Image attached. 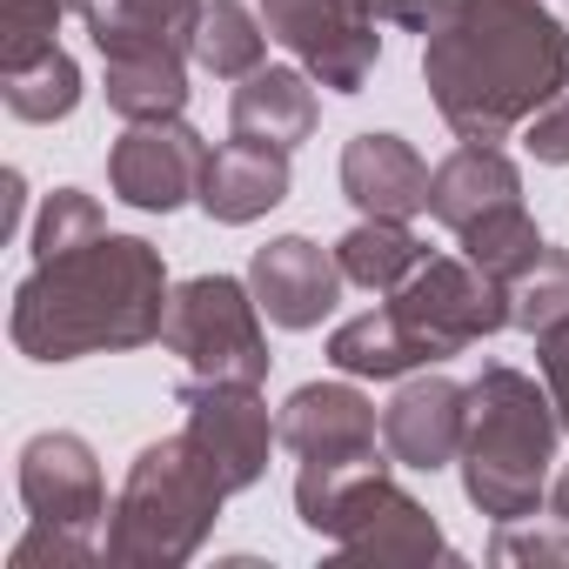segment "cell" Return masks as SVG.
I'll list each match as a JSON object with an SVG mask.
<instances>
[{"mask_svg":"<svg viewBox=\"0 0 569 569\" xmlns=\"http://www.w3.org/2000/svg\"><path fill=\"white\" fill-rule=\"evenodd\" d=\"M362 8H369L376 21H389V28H416V34H429V21L442 14V0H362Z\"/></svg>","mask_w":569,"mask_h":569,"instance_id":"f546056e","label":"cell"},{"mask_svg":"<svg viewBox=\"0 0 569 569\" xmlns=\"http://www.w3.org/2000/svg\"><path fill=\"white\" fill-rule=\"evenodd\" d=\"M161 342L208 382H268V336H261V302L234 274H194L168 302Z\"/></svg>","mask_w":569,"mask_h":569,"instance_id":"8992f818","label":"cell"},{"mask_svg":"<svg viewBox=\"0 0 569 569\" xmlns=\"http://www.w3.org/2000/svg\"><path fill=\"white\" fill-rule=\"evenodd\" d=\"M329 362L342 376H409V369H429L436 349L396 316V302H382V309H369L329 336Z\"/></svg>","mask_w":569,"mask_h":569,"instance_id":"d6986e66","label":"cell"},{"mask_svg":"<svg viewBox=\"0 0 569 569\" xmlns=\"http://www.w3.org/2000/svg\"><path fill=\"white\" fill-rule=\"evenodd\" d=\"M429 174L436 168L402 134H356L342 148V194L376 221H409L416 208H429Z\"/></svg>","mask_w":569,"mask_h":569,"instance_id":"9a60e30c","label":"cell"},{"mask_svg":"<svg viewBox=\"0 0 569 569\" xmlns=\"http://www.w3.org/2000/svg\"><path fill=\"white\" fill-rule=\"evenodd\" d=\"M94 234H101V201L81 194V188H54L48 208H41V228H34V261L68 254V248H81Z\"/></svg>","mask_w":569,"mask_h":569,"instance_id":"484cf974","label":"cell"},{"mask_svg":"<svg viewBox=\"0 0 569 569\" xmlns=\"http://www.w3.org/2000/svg\"><path fill=\"white\" fill-rule=\"evenodd\" d=\"M549 516H556V522L569 529V469H562V476L549 482Z\"/></svg>","mask_w":569,"mask_h":569,"instance_id":"4dcf8cb0","label":"cell"},{"mask_svg":"<svg viewBox=\"0 0 569 569\" xmlns=\"http://www.w3.org/2000/svg\"><path fill=\"white\" fill-rule=\"evenodd\" d=\"M342 281H349L342 261L329 248H316L309 234H281V241L254 248V261H248V289L274 329H316L342 302Z\"/></svg>","mask_w":569,"mask_h":569,"instance_id":"4fadbf2b","label":"cell"},{"mask_svg":"<svg viewBox=\"0 0 569 569\" xmlns=\"http://www.w3.org/2000/svg\"><path fill=\"white\" fill-rule=\"evenodd\" d=\"M509 201H522V174H516V161L496 141H462L429 174V214L442 228H456V234L469 221H482L489 208H509Z\"/></svg>","mask_w":569,"mask_h":569,"instance_id":"e0dca14e","label":"cell"},{"mask_svg":"<svg viewBox=\"0 0 569 569\" xmlns=\"http://www.w3.org/2000/svg\"><path fill=\"white\" fill-rule=\"evenodd\" d=\"M41 562H61V569H81V562H94V542L88 536H74V529H54V522H34L21 542H14V556H8V569H41Z\"/></svg>","mask_w":569,"mask_h":569,"instance_id":"4316f807","label":"cell"},{"mask_svg":"<svg viewBox=\"0 0 569 569\" xmlns=\"http://www.w3.org/2000/svg\"><path fill=\"white\" fill-rule=\"evenodd\" d=\"M268 54V21H254L241 0H208L194 21V61L221 81H248Z\"/></svg>","mask_w":569,"mask_h":569,"instance_id":"44dd1931","label":"cell"},{"mask_svg":"<svg viewBox=\"0 0 569 569\" xmlns=\"http://www.w3.org/2000/svg\"><path fill=\"white\" fill-rule=\"evenodd\" d=\"M336 261H342V274L356 281V289L396 296L402 281L429 261V248L409 234V221H376V214H362V221L336 241Z\"/></svg>","mask_w":569,"mask_h":569,"instance_id":"ffe728a7","label":"cell"},{"mask_svg":"<svg viewBox=\"0 0 569 569\" xmlns=\"http://www.w3.org/2000/svg\"><path fill=\"white\" fill-rule=\"evenodd\" d=\"M0 101L21 121H68L81 108V68L54 48L28 68H0Z\"/></svg>","mask_w":569,"mask_h":569,"instance_id":"603a6c76","label":"cell"},{"mask_svg":"<svg viewBox=\"0 0 569 569\" xmlns=\"http://www.w3.org/2000/svg\"><path fill=\"white\" fill-rule=\"evenodd\" d=\"M181 409H188V436L221 469L228 496L254 489L261 469H268V449L281 442V429L268 422L254 382H208V376H194V382H181Z\"/></svg>","mask_w":569,"mask_h":569,"instance_id":"8fae6325","label":"cell"},{"mask_svg":"<svg viewBox=\"0 0 569 569\" xmlns=\"http://www.w3.org/2000/svg\"><path fill=\"white\" fill-rule=\"evenodd\" d=\"M168 268L141 234H94L68 254L34 261L14 289L8 336L28 362H81L141 349L168 329Z\"/></svg>","mask_w":569,"mask_h":569,"instance_id":"7a4b0ae2","label":"cell"},{"mask_svg":"<svg viewBox=\"0 0 569 569\" xmlns=\"http://www.w3.org/2000/svg\"><path fill=\"white\" fill-rule=\"evenodd\" d=\"M281 194H289V148H268V141H221L208 154V174H201V208L221 221V228H241L254 214H268Z\"/></svg>","mask_w":569,"mask_h":569,"instance_id":"2e32d148","label":"cell"},{"mask_svg":"<svg viewBox=\"0 0 569 569\" xmlns=\"http://www.w3.org/2000/svg\"><path fill=\"white\" fill-rule=\"evenodd\" d=\"M68 14H88V0H0V68H28L54 54Z\"/></svg>","mask_w":569,"mask_h":569,"instance_id":"cb8c5ba5","label":"cell"},{"mask_svg":"<svg viewBox=\"0 0 569 569\" xmlns=\"http://www.w3.org/2000/svg\"><path fill=\"white\" fill-rule=\"evenodd\" d=\"M389 302L436 349V362L482 342V336H496V329H509V289L496 274H482L469 254H429Z\"/></svg>","mask_w":569,"mask_h":569,"instance_id":"ba28073f","label":"cell"},{"mask_svg":"<svg viewBox=\"0 0 569 569\" xmlns=\"http://www.w3.org/2000/svg\"><path fill=\"white\" fill-rule=\"evenodd\" d=\"M296 509H302V522L316 536L336 542L342 562H429V556H449L429 509L389 482V462L356 469V476H342L336 489H322V496H309Z\"/></svg>","mask_w":569,"mask_h":569,"instance_id":"5b68a950","label":"cell"},{"mask_svg":"<svg viewBox=\"0 0 569 569\" xmlns=\"http://www.w3.org/2000/svg\"><path fill=\"white\" fill-rule=\"evenodd\" d=\"M261 21L336 94H362V81L382 61V34L362 0H261Z\"/></svg>","mask_w":569,"mask_h":569,"instance_id":"9c48e42d","label":"cell"},{"mask_svg":"<svg viewBox=\"0 0 569 569\" xmlns=\"http://www.w3.org/2000/svg\"><path fill=\"white\" fill-rule=\"evenodd\" d=\"M556 402L522 376L489 362L469 382V429H462V489L482 516L522 522L549 496V462H556Z\"/></svg>","mask_w":569,"mask_h":569,"instance_id":"3957f363","label":"cell"},{"mask_svg":"<svg viewBox=\"0 0 569 569\" xmlns=\"http://www.w3.org/2000/svg\"><path fill=\"white\" fill-rule=\"evenodd\" d=\"M422 81L462 141H502L569 88V34L542 0H442Z\"/></svg>","mask_w":569,"mask_h":569,"instance_id":"6da1fadb","label":"cell"},{"mask_svg":"<svg viewBox=\"0 0 569 569\" xmlns=\"http://www.w3.org/2000/svg\"><path fill=\"white\" fill-rule=\"evenodd\" d=\"M21 502L34 522H54V529H74L88 536L101 516H108V489H101V462L81 436L68 429H48L21 449Z\"/></svg>","mask_w":569,"mask_h":569,"instance_id":"7c38bea8","label":"cell"},{"mask_svg":"<svg viewBox=\"0 0 569 569\" xmlns=\"http://www.w3.org/2000/svg\"><path fill=\"white\" fill-rule=\"evenodd\" d=\"M462 429H469V389L449 376H416L396 389V402L382 409V449L402 469H442L462 456Z\"/></svg>","mask_w":569,"mask_h":569,"instance_id":"5bb4252c","label":"cell"},{"mask_svg":"<svg viewBox=\"0 0 569 569\" xmlns=\"http://www.w3.org/2000/svg\"><path fill=\"white\" fill-rule=\"evenodd\" d=\"M14 221H21V174H8V221H0V234H14Z\"/></svg>","mask_w":569,"mask_h":569,"instance_id":"1f68e13d","label":"cell"},{"mask_svg":"<svg viewBox=\"0 0 569 569\" xmlns=\"http://www.w3.org/2000/svg\"><path fill=\"white\" fill-rule=\"evenodd\" d=\"M208 141L168 114V121H128V134L108 148V188L141 214H174L188 194H201Z\"/></svg>","mask_w":569,"mask_h":569,"instance_id":"30bf717a","label":"cell"},{"mask_svg":"<svg viewBox=\"0 0 569 569\" xmlns=\"http://www.w3.org/2000/svg\"><path fill=\"white\" fill-rule=\"evenodd\" d=\"M228 502V482L221 469L201 456V442L181 429V436H161L134 456L128 482H121V502L108 509V562H188L201 549V536L214 529Z\"/></svg>","mask_w":569,"mask_h":569,"instance_id":"277c9868","label":"cell"},{"mask_svg":"<svg viewBox=\"0 0 569 569\" xmlns=\"http://www.w3.org/2000/svg\"><path fill=\"white\" fill-rule=\"evenodd\" d=\"M536 369H542L549 402H556V416H562V429H569V316L536 336Z\"/></svg>","mask_w":569,"mask_h":569,"instance_id":"f1b7e54d","label":"cell"},{"mask_svg":"<svg viewBox=\"0 0 569 569\" xmlns=\"http://www.w3.org/2000/svg\"><path fill=\"white\" fill-rule=\"evenodd\" d=\"M274 429H281V442L302 456L296 502H309V496L336 489L342 476L382 462L376 456V436H382L376 402L362 389H349V382H309V389H296L289 402H281V422Z\"/></svg>","mask_w":569,"mask_h":569,"instance_id":"52a82bcc","label":"cell"},{"mask_svg":"<svg viewBox=\"0 0 569 569\" xmlns=\"http://www.w3.org/2000/svg\"><path fill=\"white\" fill-rule=\"evenodd\" d=\"M316 114H322L316 88L296 68H254L228 101V128L241 141H268V148H289V154L316 134Z\"/></svg>","mask_w":569,"mask_h":569,"instance_id":"ac0fdd59","label":"cell"},{"mask_svg":"<svg viewBox=\"0 0 569 569\" xmlns=\"http://www.w3.org/2000/svg\"><path fill=\"white\" fill-rule=\"evenodd\" d=\"M522 148H529L536 161H549V168H569V88L522 128Z\"/></svg>","mask_w":569,"mask_h":569,"instance_id":"83f0119b","label":"cell"},{"mask_svg":"<svg viewBox=\"0 0 569 569\" xmlns=\"http://www.w3.org/2000/svg\"><path fill=\"white\" fill-rule=\"evenodd\" d=\"M456 241H462V254H469L482 274H496V281H502V289H509V281H516L542 248H549V241L536 234V221H529V208H522V201L489 208V214H482V221H469Z\"/></svg>","mask_w":569,"mask_h":569,"instance_id":"7402d4cb","label":"cell"},{"mask_svg":"<svg viewBox=\"0 0 569 569\" xmlns=\"http://www.w3.org/2000/svg\"><path fill=\"white\" fill-rule=\"evenodd\" d=\"M569 316V248H542L516 281H509V329L542 336L549 322Z\"/></svg>","mask_w":569,"mask_h":569,"instance_id":"d4e9b609","label":"cell"}]
</instances>
